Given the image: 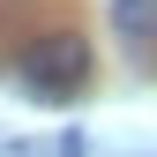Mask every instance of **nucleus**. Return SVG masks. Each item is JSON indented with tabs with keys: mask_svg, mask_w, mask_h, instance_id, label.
<instances>
[{
	"mask_svg": "<svg viewBox=\"0 0 157 157\" xmlns=\"http://www.w3.org/2000/svg\"><path fill=\"white\" fill-rule=\"evenodd\" d=\"M15 67H23V90H30V97L60 105V97H75V90L90 82V45H82L75 30H45V37H30V45H23V60H15Z\"/></svg>",
	"mask_w": 157,
	"mask_h": 157,
	"instance_id": "nucleus-1",
	"label": "nucleus"
},
{
	"mask_svg": "<svg viewBox=\"0 0 157 157\" xmlns=\"http://www.w3.org/2000/svg\"><path fill=\"white\" fill-rule=\"evenodd\" d=\"M112 30L127 45H157V0H112Z\"/></svg>",
	"mask_w": 157,
	"mask_h": 157,
	"instance_id": "nucleus-2",
	"label": "nucleus"
}]
</instances>
